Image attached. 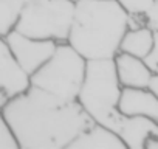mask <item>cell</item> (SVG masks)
<instances>
[{
  "label": "cell",
  "mask_w": 158,
  "mask_h": 149,
  "mask_svg": "<svg viewBox=\"0 0 158 149\" xmlns=\"http://www.w3.org/2000/svg\"><path fill=\"white\" fill-rule=\"evenodd\" d=\"M22 149H68L93 120L77 100H64L36 86L0 107Z\"/></svg>",
  "instance_id": "obj_1"
},
{
  "label": "cell",
  "mask_w": 158,
  "mask_h": 149,
  "mask_svg": "<svg viewBox=\"0 0 158 149\" xmlns=\"http://www.w3.org/2000/svg\"><path fill=\"white\" fill-rule=\"evenodd\" d=\"M130 27L118 0H77L68 44L87 61L115 59Z\"/></svg>",
  "instance_id": "obj_2"
},
{
  "label": "cell",
  "mask_w": 158,
  "mask_h": 149,
  "mask_svg": "<svg viewBox=\"0 0 158 149\" xmlns=\"http://www.w3.org/2000/svg\"><path fill=\"white\" fill-rule=\"evenodd\" d=\"M124 87L119 83L115 59H95L87 62V74L77 101L92 117L116 134L126 123L127 113L119 107Z\"/></svg>",
  "instance_id": "obj_3"
},
{
  "label": "cell",
  "mask_w": 158,
  "mask_h": 149,
  "mask_svg": "<svg viewBox=\"0 0 158 149\" xmlns=\"http://www.w3.org/2000/svg\"><path fill=\"white\" fill-rule=\"evenodd\" d=\"M87 59L68 42L57 45L54 54L31 74L33 86L64 100H77L85 74Z\"/></svg>",
  "instance_id": "obj_4"
},
{
  "label": "cell",
  "mask_w": 158,
  "mask_h": 149,
  "mask_svg": "<svg viewBox=\"0 0 158 149\" xmlns=\"http://www.w3.org/2000/svg\"><path fill=\"white\" fill-rule=\"evenodd\" d=\"M74 10L76 2L71 0H33L23 8L14 30L36 39L68 42Z\"/></svg>",
  "instance_id": "obj_5"
},
{
  "label": "cell",
  "mask_w": 158,
  "mask_h": 149,
  "mask_svg": "<svg viewBox=\"0 0 158 149\" xmlns=\"http://www.w3.org/2000/svg\"><path fill=\"white\" fill-rule=\"evenodd\" d=\"M2 39L8 44L14 57L22 64V67L33 74L37 71L56 51L57 42L48 39H36L27 34H22L17 30L10 31L8 34L2 36Z\"/></svg>",
  "instance_id": "obj_6"
},
{
  "label": "cell",
  "mask_w": 158,
  "mask_h": 149,
  "mask_svg": "<svg viewBox=\"0 0 158 149\" xmlns=\"http://www.w3.org/2000/svg\"><path fill=\"white\" fill-rule=\"evenodd\" d=\"M33 86L31 74L14 57L8 44L0 40V107L10 100L23 95Z\"/></svg>",
  "instance_id": "obj_7"
},
{
  "label": "cell",
  "mask_w": 158,
  "mask_h": 149,
  "mask_svg": "<svg viewBox=\"0 0 158 149\" xmlns=\"http://www.w3.org/2000/svg\"><path fill=\"white\" fill-rule=\"evenodd\" d=\"M115 67L119 83L124 89H149L153 71L146 59L119 51L115 56Z\"/></svg>",
  "instance_id": "obj_8"
},
{
  "label": "cell",
  "mask_w": 158,
  "mask_h": 149,
  "mask_svg": "<svg viewBox=\"0 0 158 149\" xmlns=\"http://www.w3.org/2000/svg\"><path fill=\"white\" fill-rule=\"evenodd\" d=\"M123 138L110 127L93 121L79 134L68 149H126Z\"/></svg>",
  "instance_id": "obj_9"
},
{
  "label": "cell",
  "mask_w": 158,
  "mask_h": 149,
  "mask_svg": "<svg viewBox=\"0 0 158 149\" xmlns=\"http://www.w3.org/2000/svg\"><path fill=\"white\" fill-rule=\"evenodd\" d=\"M118 135L129 149H146L147 141L158 137V123L146 115H127Z\"/></svg>",
  "instance_id": "obj_10"
},
{
  "label": "cell",
  "mask_w": 158,
  "mask_h": 149,
  "mask_svg": "<svg viewBox=\"0 0 158 149\" xmlns=\"http://www.w3.org/2000/svg\"><path fill=\"white\" fill-rule=\"evenodd\" d=\"M119 107L127 115H146L158 123V96L150 89H124Z\"/></svg>",
  "instance_id": "obj_11"
},
{
  "label": "cell",
  "mask_w": 158,
  "mask_h": 149,
  "mask_svg": "<svg viewBox=\"0 0 158 149\" xmlns=\"http://www.w3.org/2000/svg\"><path fill=\"white\" fill-rule=\"evenodd\" d=\"M155 39L156 31L149 25L129 28L123 37L121 51L146 59L155 48Z\"/></svg>",
  "instance_id": "obj_12"
},
{
  "label": "cell",
  "mask_w": 158,
  "mask_h": 149,
  "mask_svg": "<svg viewBox=\"0 0 158 149\" xmlns=\"http://www.w3.org/2000/svg\"><path fill=\"white\" fill-rule=\"evenodd\" d=\"M33 0H0V36L16 28V23L27 5Z\"/></svg>",
  "instance_id": "obj_13"
},
{
  "label": "cell",
  "mask_w": 158,
  "mask_h": 149,
  "mask_svg": "<svg viewBox=\"0 0 158 149\" xmlns=\"http://www.w3.org/2000/svg\"><path fill=\"white\" fill-rule=\"evenodd\" d=\"M118 2L129 14L130 19L129 28L147 25V19L150 13L158 5V0H118Z\"/></svg>",
  "instance_id": "obj_14"
},
{
  "label": "cell",
  "mask_w": 158,
  "mask_h": 149,
  "mask_svg": "<svg viewBox=\"0 0 158 149\" xmlns=\"http://www.w3.org/2000/svg\"><path fill=\"white\" fill-rule=\"evenodd\" d=\"M0 149H22L16 132L3 117H0Z\"/></svg>",
  "instance_id": "obj_15"
},
{
  "label": "cell",
  "mask_w": 158,
  "mask_h": 149,
  "mask_svg": "<svg viewBox=\"0 0 158 149\" xmlns=\"http://www.w3.org/2000/svg\"><path fill=\"white\" fill-rule=\"evenodd\" d=\"M146 62L149 64V67L153 71V78H152V84H150V90L158 96V31H156V39H155V48L153 51L146 57Z\"/></svg>",
  "instance_id": "obj_16"
},
{
  "label": "cell",
  "mask_w": 158,
  "mask_h": 149,
  "mask_svg": "<svg viewBox=\"0 0 158 149\" xmlns=\"http://www.w3.org/2000/svg\"><path fill=\"white\" fill-rule=\"evenodd\" d=\"M147 25L152 27L155 31H158V5H156V8L150 13V16H149V19H147Z\"/></svg>",
  "instance_id": "obj_17"
},
{
  "label": "cell",
  "mask_w": 158,
  "mask_h": 149,
  "mask_svg": "<svg viewBox=\"0 0 158 149\" xmlns=\"http://www.w3.org/2000/svg\"><path fill=\"white\" fill-rule=\"evenodd\" d=\"M146 149H158V137L156 138H150L146 144Z\"/></svg>",
  "instance_id": "obj_18"
},
{
  "label": "cell",
  "mask_w": 158,
  "mask_h": 149,
  "mask_svg": "<svg viewBox=\"0 0 158 149\" xmlns=\"http://www.w3.org/2000/svg\"><path fill=\"white\" fill-rule=\"evenodd\" d=\"M71 2H77V0H71Z\"/></svg>",
  "instance_id": "obj_19"
}]
</instances>
